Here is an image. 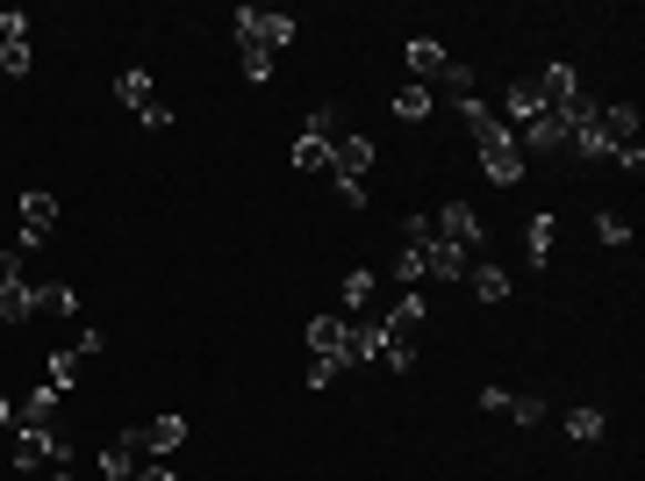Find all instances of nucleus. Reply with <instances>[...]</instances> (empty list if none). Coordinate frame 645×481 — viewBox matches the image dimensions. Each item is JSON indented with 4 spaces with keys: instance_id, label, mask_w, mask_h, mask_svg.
Returning <instances> with one entry per match:
<instances>
[{
    "instance_id": "obj_10",
    "label": "nucleus",
    "mask_w": 645,
    "mask_h": 481,
    "mask_svg": "<svg viewBox=\"0 0 645 481\" xmlns=\"http://www.w3.org/2000/svg\"><path fill=\"white\" fill-rule=\"evenodd\" d=\"M388 352V338H380V317H359L345 330V367H366V359Z\"/></svg>"
},
{
    "instance_id": "obj_6",
    "label": "nucleus",
    "mask_w": 645,
    "mask_h": 481,
    "mask_svg": "<svg viewBox=\"0 0 645 481\" xmlns=\"http://www.w3.org/2000/svg\"><path fill=\"white\" fill-rule=\"evenodd\" d=\"M51 231H58V194H22V237H14V245L37 252Z\"/></svg>"
},
{
    "instance_id": "obj_33",
    "label": "nucleus",
    "mask_w": 645,
    "mask_h": 481,
    "mask_svg": "<svg viewBox=\"0 0 645 481\" xmlns=\"http://www.w3.org/2000/svg\"><path fill=\"white\" fill-rule=\"evenodd\" d=\"M395 280H402V288H417V280H423V252H395Z\"/></svg>"
},
{
    "instance_id": "obj_16",
    "label": "nucleus",
    "mask_w": 645,
    "mask_h": 481,
    "mask_svg": "<svg viewBox=\"0 0 645 481\" xmlns=\"http://www.w3.org/2000/svg\"><path fill=\"white\" fill-rule=\"evenodd\" d=\"M345 317H316L309 324V359H345Z\"/></svg>"
},
{
    "instance_id": "obj_24",
    "label": "nucleus",
    "mask_w": 645,
    "mask_h": 481,
    "mask_svg": "<svg viewBox=\"0 0 645 481\" xmlns=\"http://www.w3.org/2000/svg\"><path fill=\"white\" fill-rule=\"evenodd\" d=\"M287 165H295L301 180H316V173H330V144H316V137H295V152H287Z\"/></svg>"
},
{
    "instance_id": "obj_28",
    "label": "nucleus",
    "mask_w": 645,
    "mask_h": 481,
    "mask_svg": "<svg viewBox=\"0 0 645 481\" xmlns=\"http://www.w3.org/2000/svg\"><path fill=\"white\" fill-rule=\"evenodd\" d=\"M552 245H560V216L545 208V216H531V259L545 266V259H552Z\"/></svg>"
},
{
    "instance_id": "obj_27",
    "label": "nucleus",
    "mask_w": 645,
    "mask_h": 481,
    "mask_svg": "<svg viewBox=\"0 0 645 481\" xmlns=\"http://www.w3.org/2000/svg\"><path fill=\"white\" fill-rule=\"evenodd\" d=\"M115 101H130V109L144 115V109H151V72H144V65H130V72L115 80Z\"/></svg>"
},
{
    "instance_id": "obj_11",
    "label": "nucleus",
    "mask_w": 645,
    "mask_h": 481,
    "mask_svg": "<svg viewBox=\"0 0 645 481\" xmlns=\"http://www.w3.org/2000/svg\"><path fill=\"white\" fill-rule=\"evenodd\" d=\"M136 468H144L136 439H130V431H115V439L101 446V474H108V481H136Z\"/></svg>"
},
{
    "instance_id": "obj_30",
    "label": "nucleus",
    "mask_w": 645,
    "mask_h": 481,
    "mask_svg": "<svg viewBox=\"0 0 645 481\" xmlns=\"http://www.w3.org/2000/svg\"><path fill=\"white\" fill-rule=\"evenodd\" d=\"M402 237H409V252H423V245H438V223H430V216H402Z\"/></svg>"
},
{
    "instance_id": "obj_1",
    "label": "nucleus",
    "mask_w": 645,
    "mask_h": 481,
    "mask_svg": "<svg viewBox=\"0 0 645 481\" xmlns=\"http://www.w3.org/2000/svg\"><path fill=\"white\" fill-rule=\"evenodd\" d=\"M229 29H237V43H258V51H273V58L295 43V14H273V8H237Z\"/></svg>"
},
{
    "instance_id": "obj_38",
    "label": "nucleus",
    "mask_w": 645,
    "mask_h": 481,
    "mask_svg": "<svg viewBox=\"0 0 645 481\" xmlns=\"http://www.w3.org/2000/svg\"><path fill=\"white\" fill-rule=\"evenodd\" d=\"M8 424H14V402H8V396H0V431H8Z\"/></svg>"
},
{
    "instance_id": "obj_9",
    "label": "nucleus",
    "mask_w": 645,
    "mask_h": 481,
    "mask_svg": "<svg viewBox=\"0 0 645 481\" xmlns=\"http://www.w3.org/2000/svg\"><path fill=\"white\" fill-rule=\"evenodd\" d=\"M538 94H545V109H566V101H581V72L566 65V58H552V65L538 72Z\"/></svg>"
},
{
    "instance_id": "obj_34",
    "label": "nucleus",
    "mask_w": 645,
    "mask_h": 481,
    "mask_svg": "<svg viewBox=\"0 0 645 481\" xmlns=\"http://www.w3.org/2000/svg\"><path fill=\"white\" fill-rule=\"evenodd\" d=\"M502 417H516V424H538V417H545V402H538V396H510V410H502Z\"/></svg>"
},
{
    "instance_id": "obj_17",
    "label": "nucleus",
    "mask_w": 645,
    "mask_h": 481,
    "mask_svg": "<svg viewBox=\"0 0 645 481\" xmlns=\"http://www.w3.org/2000/svg\"><path fill=\"white\" fill-rule=\"evenodd\" d=\"M595 123H603V137L617 144V152H624V144H638V109H632V101H617V109H595Z\"/></svg>"
},
{
    "instance_id": "obj_20",
    "label": "nucleus",
    "mask_w": 645,
    "mask_h": 481,
    "mask_svg": "<svg viewBox=\"0 0 645 481\" xmlns=\"http://www.w3.org/2000/svg\"><path fill=\"white\" fill-rule=\"evenodd\" d=\"M430 109H438V101H430V86H417V80L395 86V123H423Z\"/></svg>"
},
{
    "instance_id": "obj_26",
    "label": "nucleus",
    "mask_w": 645,
    "mask_h": 481,
    "mask_svg": "<svg viewBox=\"0 0 645 481\" xmlns=\"http://www.w3.org/2000/svg\"><path fill=\"white\" fill-rule=\"evenodd\" d=\"M566 439H574V446H595V439H603V410H595V402L566 410Z\"/></svg>"
},
{
    "instance_id": "obj_35",
    "label": "nucleus",
    "mask_w": 645,
    "mask_h": 481,
    "mask_svg": "<svg viewBox=\"0 0 645 481\" xmlns=\"http://www.w3.org/2000/svg\"><path fill=\"white\" fill-rule=\"evenodd\" d=\"M72 352H80V359H101V352H108V330H94V324H86V330H80V345H72Z\"/></svg>"
},
{
    "instance_id": "obj_2",
    "label": "nucleus",
    "mask_w": 645,
    "mask_h": 481,
    "mask_svg": "<svg viewBox=\"0 0 645 481\" xmlns=\"http://www.w3.org/2000/svg\"><path fill=\"white\" fill-rule=\"evenodd\" d=\"M430 223H438V245L467 252V259H473V252H488V223L473 216L467 202H444V208H438V216H430Z\"/></svg>"
},
{
    "instance_id": "obj_32",
    "label": "nucleus",
    "mask_w": 645,
    "mask_h": 481,
    "mask_svg": "<svg viewBox=\"0 0 645 481\" xmlns=\"http://www.w3.org/2000/svg\"><path fill=\"white\" fill-rule=\"evenodd\" d=\"M595 237H603V245H624V237H632V223H624L617 208H603V216H595Z\"/></svg>"
},
{
    "instance_id": "obj_4",
    "label": "nucleus",
    "mask_w": 645,
    "mask_h": 481,
    "mask_svg": "<svg viewBox=\"0 0 645 481\" xmlns=\"http://www.w3.org/2000/svg\"><path fill=\"white\" fill-rule=\"evenodd\" d=\"M366 173H373V137L345 130V137L330 144V180H359V187H366Z\"/></svg>"
},
{
    "instance_id": "obj_23",
    "label": "nucleus",
    "mask_w": 645,
    "mask_h": 481,
    "mask_svg": "<svg viewBox=\"0 0 645 481\" xmlns=\"http://www.w3.org/2000/svg\"><path fill=\"white\" fill-rule=\"evenodd\" d=\"M14 417H22L29 431H58V388H37V396H29Z\"/></svg>"
},
{
    "instance_id": "obj_5",
    "label": "nucleus",
    "mask_w": 645,
    "mask_h": 481,
    "mask_svg": "<svg viewBox=\"0 0 645 481\" xmlns=\"http://www.w3.org/2000/svg\"><path fill=\"white\" fill-rule=\"evenodd\" d=\"M130 439H136V453L165 460V453H180V446H187V417H151V424H130Z\"/></svg>"
},
{
    "instance_id": "obj_22",
    "label": "nucleus",
    "mask_w": 645,
    "mask_h": 481,
    "mask_svg": "<svg viewBox=\"0 0 645 481\" xmlns=\"http://www.w3.org/2000/svg\"><path fill=\"white\" fill-rule=\"evenodd\" d=\"M373 295H380V274H366V266H351V274H345V309H359V317H373Z\"/></svg>"
},
{
    "instance_id": "obj_7",
    "label": "nucleus",
    "mask_w": 645,
    "mask_h": 481,
    "mask_svg": "<svg viewBox=\"0 0 645 481\" xmlns=\"http://www.w3.org/2000/svg\"><path fill=\"white\" fill-rule=\"evenodd\" d=\"M29 317H37V280L0 274V324H29Z\"/></svg>"
},
{
    "instance_id": "obj_21",
    "label": "nucleus",
    "mask_w": 645,
    "mask_h": 481,
    "mask_svg": "<svg viewBox=\"0 0 645 481\" xmlns=\"http://www.w3.org/2000/svg\"><path fill=\"white\" fill-rule=\"evenodd\" d=\"M301 137L337 144V137H345V109H337V101H316V109H309V130H301Z\"/></svg>"
},
{
    "instance_id": "obj_36",
    "label": "nucleus",
    "mask_w": 645,
    "mask_h": 481,
    "mask_svg": "<svg viewBox=\"0 0 645 481\" xmlns=\"http://www.w3.org/2000/svg\"><path fill=\"white\" fill-rule=\"evenodd\" d=\"M345 373V359H309V388H330Z\"/></svg>"
},
{
    "instance_id": "obj_19",
    "label": "nucleus",
    "mask_w": 645,
    "mask_h": 481,
    "mask_svg": "<svg viewBox=\"0 0 645 481\" xmlns=\"http://www.w3.org/2000/svg\"><path fill=\"white\" fill-rule=\"evenodd\" d=\"M502 109H510V123H531V115H545V94H538V80H510Z\"/></svg>"
},
{
    "instance_id": "obj_13",
    "label": "nucleus",
    "mask_w": 645,
    "mask_h": 481,
    "mask_svg": "<svg viewBox=\"0 0 645 481\" xmlns=\"http://www.w3.org/2000/svg\"><path fill=\"white\" fill-rule=\"evenodd\" d=\"M467 252H452V245H423V280H444V288H459L467 280Z\"/></svg>"
},
{
    "instance_id": "obj_25",
    "label": "nucleus",
    "mask_w": 645,
    "mask_h": 481,
    "mask_svg": "<svg viewBox=\"0 0 645 481\" xmlns=\"http://www.w3.org/2000/svg\"><path fill=\"white\" fill-rule=\"evenodd\" d=\"M72 381H80V352H58V345H51V359H43V388H58V396H65Z\"/></svg>"
},
{
    "instance_id": "obj_14",
    "label": "nucleus",
    "mask_w": 645,
    "mask_h": 481,
    "mask_svg": "<svg viewBox=\"0 0 645 481\" xmlns=\"http://www.w3.org/2000/svg\"><path fill=\"white\" fill-rule=\"evenodd\" d=\"M516 144H524V158L531 152H566V123H560V115H531V123H524V137H516Z\"/></svg>"
},
{
    "instance_id": "obj_37",
    "label": "nucleus",
    "mask_w": 645,
    "mask_h": 481,
    "mask_svg": "<svg viewBox=\"0 0 645 481\" xmlns=\"http://www.w3.org/2000/svg\"><path fill=\"white\" fill-rule=\"evenodd\" d=\"M136 481H180V474L165 468V460H144V468H136Z\"/></svg>"
},
{
    "instance_id": "obj_18",
    "label": "nucleus",
    "mask_w": 645,
    "mask_h": 481,
    "mask_svg": "<svg viewBox=\"0 0 645 481\" xmlns=\"http://www.w3.org/2000/svg\"><path fill=\"white\" fill-rule=\"evenodd\" d=\"M467 288L481 295V303H510V274H502V266H488V259L467 266Z\"/></svg>"
},
{
    "instance_id": "obj_8",
    "label": "nucleus",
    "mask_w": 645,
    "mask_h": 481,
    "mask_svg": "<svg viewBox=\"0 0 645 481\" xmlns=\"http://www.w3.org/2000/svg\"><path fill=\"white\" fill-rule=\"evenodd\" d=\"M444 58H452V51H444V43H430V37L402 43V72H409L417 86H430V80H438V72H444Z\"/></svg>"
},
{
    "instance_id": "obj_12",
    "label": "nucleus",
    "mask_w": 645,
    "mask_h": 481,
    "mask_svg": "<svg viewBox=\"0 0 645 481\" xmlns=\"http://www.w3.org/2000/svg\"><path fill=\"white\" fill-rule=\"evenodd\" d=\"M430 101H452V109H467V101H473V65L444 58V72L430 80Z\"/></svg>"
},
{
    "instance_id": "obj_31",
    "label": "nucleus",
    "mask_w": 645,
    "mask_h": 481,
    "mask_svg": "<svg viewBox=\"0 0 645 481\" xmlns=\"http://www.w3.org/2000/svg\"><path fill=\"white\" fill-rule=\"evenodd\" d=\"M29 65H37V58H29V43H0V72H8V80H22Z\"/></svg>"
},
{
    "instance_id": "obj_15",
    "label": "nucleus",
    "mask_w": 645,
    "mask_h": 481,
    "mask_svg": "<svg viewBox=\"0 0 645 481\" xmlns=\"http://www.w3.org/2000/svg\"><path fill=\"white\" fill-rule=\"evenodd\" d=\"M37 317L72 324V317H80V288H72V280H51V288H37Z\"/></svg>"
},
{
    "instance_id": "obj_29",
    "label": "nucleus",
    "mask_w": 645,
    "mask_h": 481,
    "mask_svg": "<svg viewBox=\"0 0 645 481\" xmlns=\"http://www.w3.org/2000/svg\"><path fill=\"white\" fill-rule=\"evenodd\" d=\"M273 65H280V58H273V51H258V43H244V80H252V86H266V80H273Z\"/></svg>"
},
{
    "instance_id": "obj_3",
    "label": "nucleus",
    "mask_w": 645,
    "mask_h": 481,
    "mask_svg": "<svg viewBox=\"0 0 645 481\" xmlns=\"http://www.w3.org/2000/svg\"><path fill=\"white\" fill-rule=\"evenodd\" d=\"M51 460H72V446L58 439V431H14V474H43Z\"/></svg>"
}]
</instances>
